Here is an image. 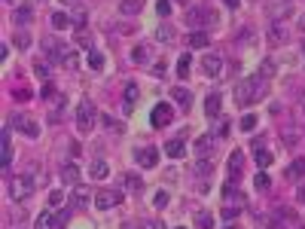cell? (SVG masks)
<instances>
[{
    "mask_svg": "<svg viewBox=\"0 0 305 229\" xmlns=\"http://www.w3.org/2000/svg\"><path fill=\"white\" fill-rule=\"evenodd\" d=\"M61 177H64L67 186H80V168H76L73 162H67V165L61 168Z\"/></svg>",
    "mask_w": 305,
    "mask_h": 229,
    "instance_id": "4fadbf2b",
    "label": "cell"
},
{
    "mask_svg": "<svg viewBox=\"0 0 305 229\" xmlns=\"http://www.w3.org/2000/svg\"><path fill=\"white\" fill-rule=\"evenodd\" d=\"M95 104L92 101H80L76 104V132L80 135H89L92 132V126H95Z\"/></svg>",
    "mask_w": 305,
    "mask_h": 229,
    "instance_id": "7a4b0ae2",
    "label": "cell"
},
{
    "mask_svg": "<svg viewBox=\"0 0 305 229\" xmlns=\"http://www.w3.org/2000/svg\"><path fill=\"white\" fill-rule=\"evenodd\" d=\"M211 150H214V135H202V138L196 141V153H199V156L205 159Z\"/></svg>",
    "mask_w": 305,
    "mask_h": 229,
    "instance_id": "7402d4cb",
    "label": "cell"
},
{
    "mask_svg": "<svg viewBox=\"0 0 305 229\" xmlns=\"http://www.w3.org/2000/svg\"><path fill=\"white\" fill-rule=\"evenodd\" d=\"M223 4H226V7H232V10H238V4H241V0H223Z\"/></svg>",
    "mask_w": 305,
    "mask_h": 229,
    "instance_id": "c3c4849f",
    "label": "cell"
},
{
    "mask_svg": "<svg viewBox=\"0 0 305 229\" xmlns=\"http://www.w3.org/2000/svg\"><path fill=\"white\" fill-rule=\"evenodd\" d=\"M64 202V189H52V193H49V205L55 208V205H61Z\"/></svg>",
    "mask_w": 305,
    "mask_h": 229,
    "instance_id": "8d00e7d4",
    "label": "cell"
},
{
    "mask_svg": "<svg viewBox=\"0 0 305 229\" xmlns=\"http://www.w3.org/2000/svg\"><path fill=\"white\" fill-rule=\"evenodd\" d=\"M302 55H305V43H302Z\"/></svg>",
    "mask_w": 305,
    "mask_h": 229,
    "instance_id": "816d5d0a",
    "label": "cell"
},
{
    "mask_svg": "<svg viewBox=\"0 0 305 229\" xmlns=\"http://www.w3.org/2000/svg\"><path fill=\"white\" fill-rule=\"evenodd\" d=\"M241 165H244V156L235 150L232 156H229V177H232V180H235V177H241Z\"/></svg>",
    "mask_w": 305,
    "mask_h": 229,
    "instance_id": "e0dca14e",
    "label": "cell"
},
{
    "mask_svg": "<svg viewBox=\"0 0 305 229\" xmlns=\"http://www.w3.org/2000/svg\"><path fill=\"white\" fill-rule=\"evenodd\" d=\"M220 104H223V101H220V92H211V95H208V101H205V113H208L211 120H214V117H220Z\"/></svg>",
    "mask_w": 305,
    "mask_h": 229,
    "instance_id": "ac0fdd59",
    "label": "cell"
},
{
    "mask_svg": "<svg viewBox=\"0 0 305 229\" xmlns=\"http://www.w3.org/2000/svg\"><path fill=\"white\" fill-rule=\"evenodd\" d=\"M89 174H92V180H104V177H110V165L107 162H95Z\"/></svg>",
    "mask_w": 305,
    "mask_h": 229,
    "instance_id": "cb8c5ba5",
    "label": "cell"
},
{
    "mask_svg": "<svg viewBox=\"0 0 305 229\" xmlns=\"http://www.w3.org/2000/svg\"><path fill=\"white\" fill-rule=\"evenodd\" d=\"M196 229H214V217L208 211H199L196 214Z\"/></svg>",
    "mask_w": 305,
    "mask_h": 229,
    "instance_id": "4316f807",
    "label": "cell"
},
{
    "mask_svg": "<svg viewBox=\"0 0 305 229\" xmlns=\"http://www.w3.org/2000/svg\"><path fill=\"white\" fill-rule=\"evenodd\" d=\"M86 61H89V67H92V70H101V67H104V55H101L98 49H89Z\"/></svg>",
    "mask_w": 305,
    "mask_h": 229,
    "instance_id": "484cf974",
    "label": "cell"
},
{
    "mask_svg": "<svg viewBox=\"0 0 305 229\" xmlns=\"http://www.w3.org/2000/svg\"><path fill=\"white\" fill-rule=\"evenodd\" d=\"M275 73V67H272V61H262L259 64V76H265V80H269V76Z\"/></svg>",
    "mask_w": 305,
    "mask_h": 229,
    "instance_id": "ab89813d",
    "label": "cell"
},
{
    "mask_svg": "<svg viewBox=\"0 0 305 229\" xmlns=\"http://www.w3.org/2000/svg\"><path fill=\"white\" fill-rule=\"evenodd\" d=\"M208 43H211V37L205 31H193V34H189V46H193V49H208Z\"/></svg>",
    "mask_w": 305,
    "mask_h": 229,
    "instance_id": "44dd1931",
    "label": "cell"
},
{
    "mask_svg": "<svg viewBox=\"0 0 305 229\" xmlns=\"http://www.w3.org/2000/svg\"><path fill=\"white\" fill-rule=\"evenodd\" d=\"M174 120V107L168 104V101H159L156 107H152V113H149V126L152 129H162V126H168Z\"/></svg>",
    "mask_w": 305,
    "mask_h": 229,
    "instance_id": "3957f363",
    "label": "cell"
},
{
    "mask_svg": "<svg viewBox=\"0 0 305 229\" xmlns=\"http://www.w3.org/2000/svg\"><path fill=\"white\" fill-rule=\"evenodd\" d=\"M119 202H122V193H119V189H101V193L95 196V208H98V211L116 208Z\"/></svg>",
    "mask_w": 305,
    "mask_h": 229,
    "instance_id": "8992f818",
    "label": "cell"
},
{
    "mask_svg": "<svg viewBox=\"0 0 305 229\" xmlns=\"http://www.w3.org/2000/svg\"><path fill=\"white\" fill-rule=\"evenodd\" d=\"M34 73L40 76V80H46V76H49V64H43V61H37V64H34Z\"/></svg>",
    "mask_w": 305,
    "mask_h": 229,
    "instance_id": "74e56055",
    "label": "cell"
},
{
    "mask_svg": "<svg viewBox=\"0 0 305 229\" xmlns=\"http://www.w3.org/2000/svg\"><path fill=\"white\" fill-rule=\"evenodd\" d=\"M10 186H13V189H10L13 199H28V196L34 193V177H31V174H19Z\"/></svg>",
    "mask_w": 305,
    "mask_h": 229,
    "instance_id": "277c9868",
    "label": "cell"
},
{
    "mask_svg": "<svg viewBox=\"0 0 305 229\" xmlns=\"http://www.w3.org/2000/svg\"><path fill=\"white\" fill-rule=\"evenodd\" d=\"M299 31L305 34V16H299Z\"/></svg>",
    "mask_w": 305,
    "mask_h": 229,
    "instance_id": "681fc988",
    "label": "cell"
},
{
    "mask_svg": "<svg viewBox=\"0 0 305 229\" xmlns=\"http://www.w3.org/2000/svg\"><path fill=\"white\" fill-rule=\"evenodd\" d=\"M131 61H134V64L149 61V49H146V46H134V49H131Z\"/></svg>",
    "mask_w": 305,
    "mask_h": 229,
    "instance_id": "f546056e",
    "label": "cell"
},
{
    "mask_svg": "<svg viewBox=\"0 0 305 229\" xmlns=\"http://www.w3.org/2000/svg\"><path fill=\"white\" fill-rule=\"evenodd\" d=\"M296 202H299V205H305V186H299V189H296Z\"/></svg>",
    "mask_w": 305,
    "mask_h": 229,
    "instance_id": "bcb514c9",
    "label": "cell"
},
{
    "mask_svg": "<svg viewBox=\"0 0 305 229\" xmlns=\"http://www.w3.org/2000/svg\"><path fill=\"white\" fill-rule=\"evenodd\" d=\"M149 229H165V223H162V220H152V223H149Z\"/></svg>",
    "mask_w": 305,
    "mask_h": 229,
    "instance_id": "7dc6e473",
    "label": "cell"
},
{
    "mask_svg": "<svg viewBox=\"0 0 305 229\" xmlns=\"http://www.w3.org/2000/svg\"><path fill=\"white\" fill-rule=\"evenodd\" d=\"M137 162H140L143 168H156V162H159V153L152 150V147H143V150H137Z\"/></svg>",
    "mask_w": 305,
    "mask_h": 229,
    "instance_id": "7c38bea8",
    "label": "cell"
},
{
    "mask_svg": "<svg viewBox=\"0 0 305 229\" xmlns=\"http://www.w3.org/2000/svg\"><path fill=\"white\" fill-rule=\"evenodd\" d=\"M13 95H16V101H28V98H31V92H28V89H16Z\"/></svg>",
    "mask_w": 305,
    "mask_h": 229,
    "instance_id": "f6af8a7d",
    "label": "cell"
},
{
    "mask_svg": "<svg viewBox=\"0 0 305 229\" xmlns=\"http://www.w3.org/2000/svg\"><path fill=\"white\" fill-rule=\"evenodd\" d=\"M177 229H183V226H177Z\"/></svg>",
    "mask_w": 305,
    "mask_h": 229,
    "instance_id": "f5cc1de1",
    "label": "cell"
},
{
    "mask_svg": "<svg viewBox=\"0 0 305 229\" xmlns=\"http://www.w3.org/2000/svg\"><path fill=\"white\" fill-rule=\"evenodd\" d=\"M13 22H16V25H28V22H31V10H28V7H22V10H16V16H13Z\"/></svg>",
    "mask_w": 305,
    "mask_h": 229,
    "instance_id": "d6a6232c",
    "label": "cell"
},
{
    "mask_svg": "<svg viewBox=\"0 0 305 229\" xmlns=\"http://www.w3.org/2000/svg\"><path fill=\"white\" fill-rule=\"evenodd\" d=\"M13 126H16V132H22V135H28V138H37V135H40V126H37L31 117H25V113H19V117L13 120Z\"/></svg>",
    "mask_w": 305,
    "mask_h": 229,
    "instance_id": "ba28073f",
    "label": "cell"
},
{
    "mask_svg": "<svg viewBox=\"0 0 305 229\" xmlns=\"http://www.w3.org/2000/svg\"><path fill=\"white\" fill-rule=\"evenodd\" d=\"M183 153H186V144H183L180 138H174V141H168V144H165V156H171V159H180Z\"/></svg>",
    "mask_w": 305,
    "mask_h": 229,
    "instance_id": "2e32d148",
    "label": "cell"
},
{
    "mask_svg": "<svg viewBox=\"0 0 305 229\" xmlns=\"http://www.w3.org/2000/svg\"><path fill=\"white\" fill-rule=\"evenodd\" d=\"M302 229H305V226H302Z\"/></svg>",
    "mask_w": 305,
    "mask_h": 229,
    "instance_id": "11a10c76",
    "label": "cell"
},
{
    "mask_svg": "<svg viewBox=\"0 0 305 229\" xmlns=\"http://www.w3.org/2000/svg\"><path fill=\"white\" fill-rule=\"evenodd\" d=\"M256 129V113H247V117H241V132H253Z\"/></svg>",
    "mask_w": 305,
    "mask_h": 229,
    "instance_id": "e575fe53",
    "label": "cell"
},
{
    "mask_svg": "<svg viewBox=\"0 0 305 229\" xmlns=\"http://www.w3.org/2000/svg\"><path fill=\"white\" fill-rule=\"evenodd\" d=\"M52 223H55V217H52V211H43L40 217H37V223H34V229H52Z\"/></svg>",
    "mask_w": 305,
    "mask_h": 229,
    "instance_id": "83f0119b",
    "label": "cell"
},
{
    "mask_svg": "<svg viewBox=\"0 0 305 229\" xmlns=\"http://www.w3.org/2000/svg\"><path fill=\"white\" fill-rule=\"evenodd\" d=\"M104 123H107V129H116V132H122V123H116L113 117H104Z\"/></svg>",
    "mask_w": 305,
    "mask_h": 229,
    "instance_id": "ee69618b",
    "label": "cell"
},
{
    "mask_svg": "<svg viewBox=\"0 0 305 229\" xmlns=\"http://www.w3.org/2000/svg\"><path fill=\"white\" fill-rule=\"evenodd\" d=\"M305 177V159H293L287 168V180H302Z\"/></svg>",
    "mask_w": 305,
    "mask_h": 229,
    "instance_id": "ffe728a7",
    "label": "cell"
},
{
    "mask_svg": "<svg viewBox=\"0 0 305 229\" xmlns=\"http://www.w3.org/2000/svg\"><path fill=\"white\" fill-rule=\"evenodd\" d=\"M43 52H46L52 61H61V64H64V58L70 55V49H67L64 43H58V40H43Z\"/></svg>",
    "mask_w": 305,
    "mask_h": 229,
    "instance_id": "52a82bcc",
    "label": "cell"
},
{
    "mask_svg": "<svg viewBox=\"0 0 305 229\" xmlns=\"http://www.w3.org/2000/svg\"><path fill=\"white\" fill-rule=\"evenodd\" d=\"M211 171V162L208 159H199V165H196V174H208Z\"/></svg>",
    "mask_w": 305,
    "mask_h": 229,
    "instance_id": "7bdbcfd3",
    "label": "cell"
},
{
    "mask_svg": "<svg viewBox=\"0 0 305 229\" xmlns=\"http://www.w3.org/2000/svg\"><path fill=\"white\" fill-rule=\"evenodd\" d=\"M137 95H140V92H137V86H134V83H128V86H125V98H122V113H131V110H134Z\"/></svg>",
    "mask_w": 305,
    "mask_h": 229,
    "instance_id": "5bb4252c",
    "label": "cell"
},
{
    "mask_svg": "<svg viewBox=\"0 0 305 229\" xmlns=\"http://www.w3.org/2000/svg\"><path fill=\"white\" fill-rule=\"evenodd\" d=\"M202 67H205V76H220V73H223V55L208 52V55L202 58Z\"/></svg>",
    "mask_w": 305,
    "mask_h": 229,
    "instance_id": "9c48e42d",
    "label": "cell"
},
{
    "mask_svg": "<svg viewBox=\"0 0 305 229\" xmlns=\"http://www.w3.org/2000/svg\"><path fill=\"white\" fill-rule=\"evenodd\" d=\"M189 70H193V55H189V52H183V55L177 58V76H180V80H186V76H189Z\"/></svg>",
    "mask_w": 305,
    "mask_h": 229,
    "instance_id": "d6986e66",
    "label": "cell"
},
{
    "mask_svg": "<svg viewBox=\"0 0 305 229\" xmlns=\"http://www.w3.org/2000/svg\"><path fill=\"white\" fill-rule=\"evenodd\" d=\"M208 22L217 25V13H208V10H202V7H189V10H186V25H189V28H199V25H208Z\"/></svg>",
    "mask_w": 305,
    "mask_h": 229,
    "instance_id": "5b68a950",
    "label": "cell"
},
{
    "mask_svg": "<svg viewBox=\"0 0 305 229\" xmlns=\"http://www.w3.org/2000/svg\"><path fill=\"white\" fill-rule=\"evenodd\" d=\"M122 183L131 189V193H140V189H143V183H140V177H137V174H125V177H122Z\"/></svg>",
    "mask_w": 305,
    "mask_h": 229,
    "instance_id": "4dcf8cb0",
    "label": "cell"
},
{
    "mask_svg": "<svg viewBox=\"0 0 305 229\" xmlns=\"http://www.w3.org/2000/svg\"><path fill=\"white\" fill-rule=\"evenodd\" d=\"M156 37L162 43H168V40H174V28L171 25H159V31H156Z\"/></svg>",
    "mask_w": 305,
    "mask_h": 229,
    "instance_id": "1f68e13d",
    "label": "cell"
},
{
    "mask_svg": "<svg viewBox=\"0 0 305 229\" xmlns=\"http://www.w3.org/2000/svg\"><path fill=\"white\" fill-rule=\"evenodd\" d=\"M253 186L259 189V193H265V189H269V186H272V177H269V174H265V171H259V174L253 177Z\"/></svg>",
    "mask_w": 305,
    "mask_h": 229,
    "instance_id": "f1b7e54d",
    "label": "cell"
},
{
    "mask_svg": "<svg viewBox=\"0 0 305 229\" xmlns=\"http://www.w3.org/2000/svg\"><path fill=\"white\" fill-rule=\"evenodd\" d=\"M16 46H19V49H28V46H31V37H28L25 31H16Z\"/></svg>",
    "mask_w": 305,
    "mask_h": 229,
    "instance_id": "d590c367",
    "label": "cell"
},
{
    "mask_svg": "<svg viewBox=\"0 0 305 229\" xmlns=\"http://www.w3.org/2000/svg\"><path fill=\"white\" fill-rule=\"evenodd\" d=\"M180 4H183V0H180Z\"/></svg>",
    "mask_w": 305,
    "mask_h": 229,
    "instance_id": "db71d44e",
    "label": "cell"
},
{
    "mask_svg": "<svg viewBox=\"0 0 305 229\" xmlns=\"http://www.w3.org/2000/svg\"><path fill=\"white\" fill-rule=\"evenodd\" d=\"M265 34H269L272 43H287V25H281V19H272V22H269V31H265Z\"/></svg>",
    "mask_w": 305,
    "mask_h": 229,
    "instance_id": "30bf717a",
    "label": "cell"
},
{
    "mask_svg": "<svg viewBox=\"0 0 305 229\" xmlns=\"http://www.w3.org/2000/svg\"><path fill=\"white\" fill-rule=\"evenodd\" d=\"M265 83H269V80L259 76V73L241 80L238 89H235V101H238V104H256V101H262V98H265Z\"/></svg>",
    "mask_w": 305,
    "mask_h": 229,
    "instance_id": "6da1fadb",
    "label": "cell"
},
{
    "mask_svg": "<svg viewBox=\"0 0 305 229\" xmlns=\"http://www.w3.org/2000/svg\"><path fill=\"white\" fill-rule=\"evenodd\" d=\"M64 4H80V0H64Z\"/></svg>",
    "mask_w": 305,
    "mask_h": 229,
    "instance_id": "f907efd6",
    "label": "cell"
},
{
    "mask_svg": "<svg viewBox=\"0 0 305 229\" xmlns=\"http://www.w3.org/2000/svg\"><path fill=\"white\" fill-rule=\"evenodd\" d=\"M70 25H73V19L64 16V13H55V16H52V28H55V31H64V28H70Z\"/></svg>",
    "mask_w": 305,
    "mask_h": 229,
    "instance_id": "d4e9b609",
    "label": "cell"
},
{
    "mask_svg": "<svg viewBox=\"0 0 305 229\" xmlns=\"http://www.w3.org/2000/svg\"><path fill=\"white\" fill-rule=\"evenodd\" d=\"M156 10H159V16H162V19H168V13H171V0H159Z\"/></svg>",
    "mask_w": 305,
    "mask_h": 229,
    "instance_id": "f35d334b",
    "label": "cell"
},
{
    "mask_svg": "<svg viewBox=\"0 0 305 229\" xmlns=\"http://www.w3.org/2000/svg\"><path fill=\"white\" fill-rule=\"evenodd\" d=\"M171 98H174V101H177L180 107H186V110H189V104H193V95H189V92H186L183 86H177V89H171Z\"/></svg>",
    "mask_w": 305,
    "mask_h": 229,
    "instance_id": "603a6c76",
    "label": "cell"
},
{
    "mask_svg": "<svg viewBox=\"0 0 305 229\" xmlns=\"http://www.w3.org/2000/svg\"><path fill=\"white\" fill-rule=\"evenodd\" d=\"M143 4H146V0H119V13L122 16H137L143 10Z\"/></svg>",
    "mask_w": 305,
    "mask_h": 229,
    "instance_id": "9a60e30c",
    "label": "cell"
},
{
    "mask_svg": "<svg viewBox=\"0 0 305 229\" xmlns=\"http://www.w3.org/2000/svg\"><path fill=\"white\" fill-rule=\"evenodd\" d=\"M0 165H13V141H10V132L0 135Z\"/></svg>",
    "mask_w": 305,
    "mask_h": 229,
    "instance_id": "8fae6325",
    "label": "cell"
},
{
    "mask_svg": "<svg viewBox=\"0 0 305 229\" xmlns=\"http://www.w3.org/2000/svg\"><path fill=\"white\" fill-rule=\"evenodd\" d=\"M152 205H156V208L162 211V208L168 205V193H156V199H152Z\"/></svg>",
    "mask_w": 305,
    "mask_h": 229,
    "instance_id": "b9f144b4",
    "label": "cell"
},
{
    "mask_svg": "<svg viewBox=\"0 0 305 229\" xmlns=\"http://www.w3.org/2000/svg\"><path fill=\"white\" fill-rule=\"evenodd\" d=\"M256 165H262V168H265V165H272V153L259 147V150H256Z\"/></svg>",
    "mask_w": 305,
    "mask_h": 229,
    "instance_id": "836d02e7",
    "label": "cell"
},
{
    "mask_svg": "<svg viewBox=\"0 0 305 229\" xmlns=\"http://www.w3.org/2000/svg\"><path fill=\"white\" fill-rule=\"evenodd\" d=\"M55 95H58V89H55L52 83H43V98H46V101H52Z\"/></svg>",
    "mask_w": 305,
    "mask_h": 229,
    "instance_id": "60d3db41",
    "label": "cell"
}]
</instances>
